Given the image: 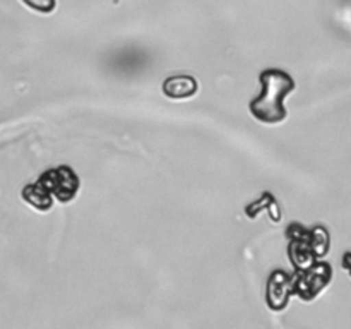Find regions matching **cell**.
I'll list each match as a JSON object with an SVG mask.
<instances>
[{
  "mask_svg": "<svg viewBox=\"0 0 351 329\" xmlns=\"http://www.w3.org/2000/svg\"><path fill=\"white\" fill-rule=\"evenodd\" d=\"M199 84L195 77L187 74L171 75V77L165 79L163 82V93L170 99H185L192 98L197 93Z\"/></svg>",
  "mask_w": 351,
  "mask_h": 329,
  "instance_id": "8992f818",
  "label": "cell"
},
{
  "mask_svg": "<svg viewBox=\"0 0 351 329\" xmlns=\"http://www.w3.org/2000/svg\"><path fill=\"white\" fill-rule=\"evenodd\" d=\"M332 267L324 260H315L311 266L295 269L291 274V291L304 302H312L331 283Z\"/></svg>",
  "mask_w": 351,
  "mask_h": 329,
  "instance_id": "3957f363",
  "label": "cell"
},
{
  "mask_svg": "<svg viewBox=\"0 0 351 329\" xmlns=\"http://www.w3.org/2000/svg\"><path fill=\"white\" fill-rule=\"evenodd\" d=\"M21 195L31 208L38 209V211H48V209L53 208V197L38 180L33 184H27L21 192Z\"/></svg>",
  "mask_w": 351,
  "mask_h": 329,
  "instance_id": "52a82bcc",
  "label": "cell"
},
{
  "mask_svg": "<svg viewBox=\"0 0 351 329\" xmlns=\"http://www.w3.org/2000/svg\"><path fill=\"white\" fill-rule=\"evenodd\" d=\"M259 82L263 86V91L250 101V115L267 125L281 123L288 115L285 99L297 88V82L288 72L281 69L263 71L259 74Z\"/></svg>",
  "mask_w": 351,
  "mask_h": 329,
  "instance_id": "6da1fadb",
  "label": "cell"
},
{
  "mask_svg": "<svg viewBox=\"0 0 351 329\" xmlns=\"http://www.w3.org/2000/svg\"><path fill=\"white\" fill-rule=\"evenodd\" d=\"M291 291V274L287 271L276 269L271 273L266 288V304L271 310L281 312L288 307Z\"/></svg>",
  "mask_w": 351,
  "mask_h": 329,
  "instance_id": "5b68a950",
  "label": "cell"
},
{
  "mask_svg": "<svg viewBox=\"0 0 351 329\" xmlns=\"http://www.w3.org/2000/svg\"><path fill=\"white\" fill-rule=\"evenodd\" d=\"M21 2L40 14H51L57 7V0H21Z\"/></svg>",
  "mask_w": 351,
  "mask_h": 329,
  "instance_id": "9c48e42d",
  "label": "cell"
},
{
  "mask_svg": "<svg viewBox=\"0 0 351 329\" xmlns=\"http://www.w3.org/2000/svg\"><path fill=\"white\" fill-rule=\"evenodd\" d=\"M261 211L269 212V216L273 218L274 223H278L281 219V208L271 192H264L257 201L250 202L245 208V215L252 219H256L257 216L261 215Z\"/></svg>",
  "mask_w": 351,
  "mask_h": 329,
  "instance_id": "ba28073f",
  "label": "cell"
},
{
  "mask_svg": "<svg viewBox=\"0 0 351 329\" xmlns=\"http://www.w3.org/2000/svg\"><path fill=\"white\" fill-rule=\"evenodd\" d=\"M287 236L288 257L295 269H302L322 259L329 252V245H331L328 228L321 225L314 228H305L300 223H291L287 228Z\"/></svg>",
  "mask_w": 351,
  "mask_h": 329,
  "instance_id": "7a4b0ae2",
  "label": "cell"
},
{
  "mask_svg": "<svg viewBox=\"0 0 351 329\" xmlns=\"http://www.w3.org/2000/svg\"><path fill=\"white\" fill-rule=\"evenodd\" d=\"M41 185L51 194V197L60 202H69L77 195L79 182L77 173L69 164H60L57 168L47 170L38 178Z\"/></svg>",
  "mask_w": 351,
  "mask_h": 329,
  "instance_id": "277c9868",
  "label": "cell"
}]
</instances>
